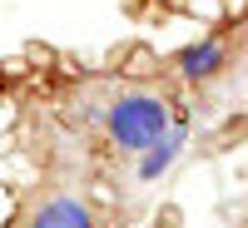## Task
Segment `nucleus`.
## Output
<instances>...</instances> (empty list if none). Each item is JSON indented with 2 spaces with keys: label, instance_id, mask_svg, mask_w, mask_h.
Wrapping results in <instances>:
<instances>
[{
  "label": "nucleus",
  "instance_id": "obj_4",
  "mask_svg": "<svg viewBox=\"0 0 248 228\" xmlns=\"http://www.w3.org/2000/svg\"><path fill=\"white\" fill-rule=\"evenodd\" d=\"M184 139H189V119H174V129L164 134L154 149H144V154H139V179H144V183L164 179V174L174 169V159H179V149H184Z\"/></svg>",
  "mask_w": 248,
  "mask_h": 228
},
{
  "label": "nucleus",
  "instance_id": "obj_3",
  "mask_svg": "<svg viewBox=\"0 0 248 228\" xmlns=\"http://www.w3.org/2000/svg\"><path fill=\"white\" fill-rule=\"evenodd\" d=\"M30 228H94V213H90L85 198L55 194V198H45V203L30 213Z\"/></svg>",
  "mask_w": 248,
  "mask_h": 228
},
{
  "label": "nucleus",
  "instance_id": "obj_2",
  "mask_svg": "<svg viewBox=\"0 0 248 228\" xmlns=\"http://www.w3.org/2000/svg\"><path fill=\"white\" fill-rule=\"evenodd\" d=\"M223 60H229V45H223L218 35H209V40L184 45L179 60H174V70H179V79H189V85H203V79H214L223 70Z\"/></svg>",
  "mask_w": 248,
  "mask_h": 228
},
{
  "label": "nucleus",
  "instance_id": "obj_1",
  "mask_svg": "<svg viewBox=\"0 0 248 228\" xmlns=\"http://www.w3.org/2000/svg\"><path fill=\"white\" fill-rule=\"evenodd\" d=\"M105 129H109V139H114L119 154H144V149H154V144L174 129V109H169L164 94L129 90V94H119L109 105Z\"/></svg>",
  "mask_w": 248,
  "mask_h": 228
}]
</instances>
